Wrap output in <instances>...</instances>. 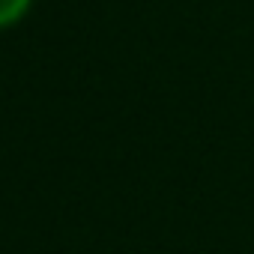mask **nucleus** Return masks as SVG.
<instances>
[{
  "label": "nucleus",
  "mask_w": 254,
  "mask_h": 254,
  "mask_svg": "<svg viewBox=\"0 0 254 254\" xmlns=\"http://www.w3.org/2000/svg\"><path fill=\"white\" fill-rule=\"evenodd\" d=\"M33 6V0H0V30L18 24Z\"/></svg>",
  "instance_id": "obj_1"
}]
</instances>
